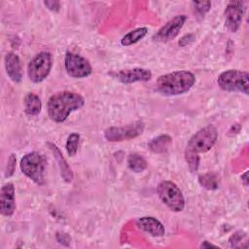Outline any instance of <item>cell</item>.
<instances>
[{
  "instance_id": "obj_20",
  "label": "cell",
  "mask_w": 249,
  "mask_h": 249,
  "mask_svg": "<svg viewBox=\"0 0 249 249\" xmlns=\"http://www.w3.org/2000/svg\"><path fill=\"white\" fill-rule=\"evenodd\" d=\"M198 183L202 188L212 191L219 188L220 178L216 173L208 172L198 176Z\"/></svg>"
},
{
  "instance_id": "obj_28",
  "label": "cell",
  "mask_w": 249,
  "mask_h": 249,
  "mask_svg": "<svg viewBox=\"0 0 249 249\" xmlns=\"http://www.w3.org/2000/svg\"><path fill=\"white\" fill-rule=\"evenodd\" d=\"M44 5L53 12H58L60 9L59 1H44Z\"/></svg>"
},
{
  "instance_id": "obj_5",
  "label": "cell",
  "mask_w": 249,
  "mask_h": 249,
  "mask_svg": "<svg viewBox=\"0 0 249 249\" xmlns=\"http://www.w3.org/2000/svg\"><path fill=\"white\" fill-rule=\"evenodd\" d=\"M157 194L163 204L173 212H181L185 208V198L179 187L168 180L161 181L157 187Z\"/></svg>"
},
{
  "instance_id": "obj_6",
  "label": "cell",
  "mask_w": 249,
  "mask_h": 249,
  "mask_svg": "<svg viewBox=\"0 0 249 249\" xmlns=\"http://www.w3.org/2000/svg\"><path fill=\"white\" fill-rule=\"evenodd\" d=\"M217 138V128L213 124H208L192 135L186 148L196 154L206 153L215 145Z\"/></svg>"
},
{
  "instance_id": "obj_26",
  "label": "cell",
  "mask_w": 249,
  "mask_h": 249,
  "mask_svg": "<svg viewBox=\"0 0 249 249\" xmlns=\"http://www.w3.org/2000/svg\"><path fill=\"white\" fill-rule=\"evenodd\" d=\"M244 236H245L244 232L236 231V232H234V233L230 237L229 241H230V243H231V245L232 247H237V243L240 242L241 239H242Z\"/></svg>"
},
{
  "instance_id": "obj_25",
  "label": "cell",
  "mask_w": 249,
  "mask_h": 249,
  "mask_svg": "<svg viewBox=\"0 0 249 249\" xmlns=\"http://www.w3.org/2000/svg\"><path fill=\"white\" fill-rule=\"evenodd\" d=\"M16 165H17V157L15 154H11L8 158L6 167H5V177H11L14 175L15 170H16Z\"/></svg>"
},
{
  "instance_id": "obj_2",
  "label": "cell",
  "mask_w": 249,
  "mask_h": 249,
  "mask_svg": "<svg viewBox=\"0 0 249 249\" xmlns=\"http://www.w3.org/2000/svg\"><path fill=\"white\" fill-rule=\"evenodd\" d=\"M196 83V76L186 70L161 75L157 80V90L163 95H178L189 91Z\"/></svg>"
},
{
  "instance_id": "obj_22",
  "label": "cell",
  "mask_w": 249,
  "mask_h": 249,
  "mask_svg": "<svg viewBox=\"0 0 249 249\" xmlns=\"http://www.w3.org/2000/svg\"><path fill=\"white\" fill-rule=\"evenodd\" d=\"M184 156H185V160H186V161H187V163H188V166H189L190 170H191L193 173L196 172L197 169H198L199 160H200L198 154H196V153H195V152L189 150L188 148H186Z\"/></svg>"
},
{
  "instance_id": "obj_16",
  "label": "cell",
  "mask_w": 249,
  "mask_h": 249,
  "mask_svg": "<svg viewBox=\"0 0 249 249\" xmlns=\"http://www.w3.org/2000/svg\"><path fill=\"white\" fill-rule=\"evenodd\" d=\"M48 147L50 148V150L52 151L54 159L56 160L57 161V164H58V168H59V171H60V175L62 177V179L66 182V183H71L72 180H73V172L69 166V164L67 163V160H65V158L63 157L62 153L60 152L59 148L53 144V143H51V142H48L47 143Z\"/></svg>"
},
{
  "instance_id": "obj_27",
  "label": "cell",
  "mask_w": 249,
  "mask_h": 249,
  "mask_svg": "<svg viewBox=\"0 0 249 249\" xmlns=\"http://www.w3.org/2000/svg\"><path fill=\"white\" fill-rule=\"evenodd\" d=\"M194 41H195L194 34H186V35H184L183 37L180 38V40L178 42V45L180 47H186V46L192 44Z\"/></svg>"
},
{
  "instance_id": "obj_11",
  "label": "cell",
  "mask_w": 249,
  "mask_h": 249,
  "mask_svg": "<svg viewBox=\"0 0 249 249\" xmlns=\"http://www.w3.org/2000/svg\"><path fill=\"white\" fill-rule=\"evenodd\" d=\"M186 20L187 16L185 15L174 17L159 29V31L154 35L153 39L159 42H168L173 40L179 34Z\"/></svg>"
},
{
  "instance_id": "obj_18",
  "label": "cell",
  "mask_w": 249,
  "mask_h": 249,
  "mask_svg": "<svg viewBox=\"0 0 249 249\" xmlns=\"http://www.w3.org/2000/svg\"><path fill=\"white\" fill-rule=\"evenodd\" d=\"M171 143H172V138L168 134H161L153 138L148 143V148L153 153L161 154L167 151Z\"/></svg>"
},
{
  "instance_id": "obj_12",
  "label": "cell",
  "mask_w": 249,
  "mask_h": 249,
  "mask_svg": "<svg viewBox=\"0 0 249 249\" xmlns=\"http://www.w3.org/2000/svg\"><path fill=\"white\" fill-rule=\"evenodd\" d=\"M109 75L123 84H132L136 82H147L152 78L149 69L135 67L131 69H124L117 72H111Z\"/></svg>"
},
{
  "instance_id": "obj_14",
  "label": "cell",
  "mask_w": 249,
  "mask_h": 249,
  "mask_svg": "<svg viewBox=\"0 0 249 249\" xmlns=\"http://www.w3.org/2000/svg\"><path fill=\"white\" fill-rule=\"evenodd\" d=\"M4 63L8 77L14 83H19L22 79V67L18 55L14 52L7 53L4 58Z\"/></svg>"
},
{
  "instance_id": "obj_1",
  "label": "cell",
  "mask_w": 249,
  "mask_h": 249,
  "mask_svg": "<svg viewBox=\"0 0 249 249\" xmlns=\"http://www.w3.org/2000/svg\"><path fill=\"white\" fill-rule=\"evenodd\" d=\"M85 105L84 97L74 91L63 90L53 93L48 100L47 109L50 119L55 123L64 122L68 116Z\"/></svg>"
},
{
  "instance_id": "obj_8",
  "label": "cell",
  "mask_w": 249,
  "mask_h": 249,
  "mask_svg": "<svg viewBox=\"0 0 249 249\" xmlns=\"http://www.w3.org/2000/svg\"><path fill=\"white\" fill-rule=\"evenodd\" d=\"M144 124L140 121L123 126H111L105 129L104 137L110 142H121L133 139L143 133Z\"/></svg>"
},
{
  "instance_id": "obj_21",
  "label": "cell",
  "mask_w": 249,
  "mask_h": 249,
  "mask_svg": "<svg viewBox=\"0 0 249 249\" xmlns=\"http://www.w3.org/2000/svg\"><path fill=\"white\" fill-rule=\"evenodd\" d=\"M127 165L130 170H132L133 172L139 173L144 171L147 168L148 163L141 155L133 153V154H130L127 158Z\"/></svg>"
},
{
  "instance_id": "obj_17",
  "label": "cell",
  "mask_w": 249,
  "mask_h": 249,
  "mask_svg": "<svg viewBox=\"0 0 249 249\" xmlns=\"http://www.w3.org/2000/svg\"><path fill=\"white\" fill-rule=\"evenodd\" d=\"M24 112L28 116H36L41 112L42 102L38 95L33 92H29L24 96Z\"/></svg>"
},
{
  "instance_id": "obj_29",
  "label": "cell",
  "mask_w": 249,
  "mask_h": 249,
  "mask_svg": "<svg viewBox=\"0 0 249 249\" xmlns=\"http://www.w3.org/2000/svg\"><path fill=\"white\" fill-rule=\"evenodd\" d=\"M56 239H57V241H58L59 243H62V244H65V245H67V244L65 243V241H66L67 243L70 242V237H69V235H68L67 233H65V232H57V233H56Z\"/></svg>"
},
{
  "instance_id": "obj_9",
  "label": "cell",
  "mask_w": 249,
  "mask_h": 249,
  "mask_svg": "<svg viewBox=\"0 0 249 249\" xmlns=\"http://www.w3.org/2000/svg\"><path fill=\"white\" fill-rule=\"evenodd\" d=\"M64 67L67 74L73 78H86L92 73L90 62L86 57L72 52L65 53Z\"/></svg>"
},
{
  "instance_id": "obj_13",
  "label": "cell",
  "mask_w": 249,
  "mask_h": 249,
  "mask_svg": "<svg viewBox=\"0 0 249 249\" xmlns=\"http://www.w3.org/2000/svg\"><path fill=\"white\" fill-rule=\"evenodd\" d=\"M16 210L15 199V187L14 184L9 182L3 185L0 192V211L6 217H11Z\"/></svg>"
},
{
  "instance_id": "obj_3",
  "label": "cell",
  "mask_w": 249,
  "mask_h": 249,
  "mask_svg": "<svg viewBox=\"0 0 249 249\" xmlns=\"http://www.w3.org/2000/svg\"><path fill=\"white\" fill-rule=\"evenodd\" d=\"M20 169L22 173L37 185L45 184V174L47 168V159L39 152H31L20 160Z\"/></svg>"
},
{
  "instance_id": "obj_15",
  "label": "cell",
  "mask_w": 249,
  "mask_h": 249,
  "mask_svg": "<svg viewBox=\"0 0 249 249\" xmlns=\"http://www.w3.org/2000/svg\"><path fill=\"white\" fill-rule=\"evenodd\" d=\"M136 226L141 231L149 233L152 236H162L165 232L163 225L156 218L150 216L140 217L136 220Z\"/></svg>"
},
{
  "instance_id": "obj_7",
  "label": "cell",
  "mask_w": 249,
  "mask_h": 249,
  "mask_svg": "<svg viewBox=\"0 0 249 249\" xmlns=\"http://www.w3.org/2000/svg\"><path fill=\"white\" fill-rule=\"evenodd\" d=\"M53 66V57L49 52L37 53L27 65V75L31 82L40 83L50 74Z\"/></svg>"
},
{
  "instance_id": "obj_4",
  "label": "cell",
  "mask_w": 249,
  "mask_h": 249,
  "mask_svg": "<svg viewBox=\"0 0 249 249\" xmlns=\"http://www.w3.org/2000/svg\"><path fill=\"white\" fill-rule=\"evenodd\" d=\"M218 86L225 91H239L248 94L249 74L247 71L230 69L222 72L217 79Z\"/></svg>"
},
{
  "instance_id": "obj_24",
  "label": "cell",
  "mask_w": 249,
  "mask_h": 249,
  "mask_svg": "<svg viewBox=\"0 0 249 249\" xmlns=\"http://www.w3.org/2000/svg\"><path fill=\"white\" fill-rule=\"evenodd\" d=\"M192 5L196 14L199 18H203L211 9L210 1H193Z\"/></svg>"
},
{
  "instance_id": "obj_23",
  "label": "cell",
  "mask_w": 249,
  "mask_h": 249,
  "mask_svg": "<svg viewBox=\"0 0 249 249\" xmlns=\"http://www.w3.org/2000/svg\"><path fill=\"white\" fill-rule=\"evenodd\" d=\"M79 141H80V135L78 133L73 132L68 136L65 148L69 157H74L77 154Z\"/></svg>"
},
{
  "instance_id": "obj_30",
  "label": "cell",
  "mask_w": 249,
  "mask_h": 249,
  "mask_svg": "<svg viewBox=\"0 0 249 249\" xmlns=\"http://www.w3.org/2000/svg\"><path fill=\"white\" fill-rule=\"evenodd\" d=\"M240 127H241V126H240L239 124H234L231 125V127L230 128V130H229V135H231L232 131H234L233 134H237V133L239 132V130H240Z\"/></svg>"
},
{
  "instance_id": "obj_10",
  "label": "cell",
  "mask_w": 249,
  "mask_h": 249,
  "mask_svg": "<svg viewBox=\"0 0 249 249\" xmlns=\"http://www.w3.org/2000/svg\"><path fill=\"white\" fill-rule=\"evenodd\" d=\"M245 13V2L231 1L226 6L224 17L225 25L231 32H236L240 27Z\"/></svg>"
},
{
  "instance_id": "obj_32",
  "label": "cell",
  "mask_w": 249,
  "mask_h": 249,
  "mask_svg": "<svg viewBox=\"0 0 249 249\" xmlns=\"http://www.w3.org/2000/svg\"><path fill=\"white\" fill-rule=\"evenodd\" d=\"M200 247H201V248H205V247H215V248H217L218 246H217V245H214V244H211V243H208L207 241H204V242L200 245Z\"/></svg>"
},
{
  "instance_id": "obj_31",
  "label": "cell",
  "mask_w": 249,
  "mask_h": 249,
  "mask_svg": "<svg viewBox=\"0 0 249 249\" xmlns=\"http://www.w3.org/2000/svg\"><path fill=\"white\" fill-rule=\"evenodd\" d=\"M247 176H248V172H247V171H245V172L241 175V181H242V183H243V185H244L245 187L248 186V178H247Z\"/></svg>"
},
{
  "instance_id": "obj_19",
  "label": "cell",
  "mask_w": 249,
  "mask_h": 249,
  "mask_svg": "<svg viewBox=\"0 0 249 249\" xmlns=\"http://www.w3.org/2000/svg\"><path fill=\"white\" fill-rule=\"evenodd\" d=\"M148 33V29L146 27H139L136 29H133L126 33L121 40L122 46L128 47L133 44H136L140 40H142Z\"/></svg>"
}]
</instances>
